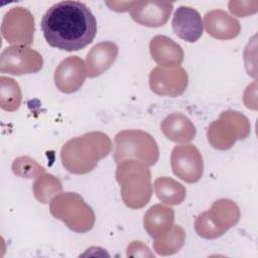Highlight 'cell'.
I'll list each match as a JSON object with an SVG mask.
<instances>
[{"label":"cell","mask_w":258,"mask_h":258,"mask_svg":"<svg viewBox=\"0 0 258 258\" xmlns=\"http://www.w3.org/2000/svg\"><path fill=\"white\" fill-rule=\"evenodd\" d=\"M187 85L188 76L181 67H156L149 75V87L158 96H180L186 90Z\"/></svg>","instance_id":"obj_11"},{"label":"cell","mask_w":258,"mask_h":258,"mask_svg":"<svg viewBox=\"0 0 258 258\" xmlns=\"http://www.w3.org/2000/svg\"><path fill=\"white\" fill-rule=\"evenodd\" d=\"M173 8L168 1H133L130 9L132 19L146 27H159L164 25Z\"/></svg>","instance_id":"obj_13"},{"label":"cell","mask_w":258,"mask_h":258,"mask_svg":"<svg viewBox=\"0 0 258 258\" xmlns=\"http://www.w3.org/2000/svg\"><path fill=\"white\" fill-rule=\"evenodd\" d=\"M43 67L39 52L23 44H13L0 54V73L13 76L38 73Z\"/></svg>","instance_id":"obj_8"},{"label":"cell","mask_w":258,"mask_h":258,"mask_svg":"<svg viewBox=\"0 0 258 258\" xmlns=\"http://www.w3.org/2000/svg\"><path fill=\"white\" fill-rule=\"evenodd\" d=\"M115 175L126 207L138 210L149 203L152 196V183L150 170L146 163L137 159H125L118 163Z\"/></svg>","instance_id":"obj_3"},{"label":"cell","mask_w":258,"mask_h":258,"mask_svg":"<svg viewBox=\"0 0 258 258\" xmlns=\"http://www.w3.org/2000/svg\"><path fill=\"white\" fill-rule=\"evenodd\" d=\"M240 220V209L228 199L214 202L211 209L200 214L195 222L197 234L205 239H216L234 227Z\"/></svg>","instance_id":"obj_6"},{"label":"cell","mask_w":258,"mask_h":258,"mask_svg":"<svg viewBox=\"0 0 258 258\" xmlns=\"http://www.w3.org/2000/svg\"><path fill=\"white\" fill-rule=\"evenodd\" d=\"M170 165L173 174L187 183L198 182L203 176V157L192 144L175 146L171 151Z\"/></svg>","instance_id":"obj_10"},{"label":"cell","mask_w":258,"mask_h":258,"mask_svg":"<svg viewBox=\"0 0 258 258\" xmlns=\"http://www.w3.org/2000/svg\"><path fill=\"white\" fill-rule=\"evenodd\" d=\"M86 77L85 61L77 55H72L62 59L56 67L53 80L58 91L64 94H72L83 86Z\"/></svg>","instance_id":"obj_12"},{"label":"cell","mask_w":258,"mask_h":258,"mask_svg":"<svg viewBox=\"0 0 258 258\" xmlns=\"http://www.w3.org/2000/svg\"><path fill=\"white\" fill-rule=\"evenodd\" d=\"M40 27L51 47L76 51L93 42L97 33V20L83 2L64 0L46 10Z\"/></svg>","instance_id":"obj_1"},{"label":"cell","mask_w":258,"mask_h":258,"mask_svg":"<svg viewBox=\"0 0 258 258\" xmlns=\"http://www.w3.org/2000/svg\"><path fill=\"white\" fill-rule=\"evenodd\" d=\"M32 189L35 199L39 203L48 204L51 198L53 199L61 192L62 186L57 177L49 173H43L34 181Z\"/></svg>","instance_id":"obj_23"},{"label":"cell","mask_w":258,"mask_h":258,"mask_svg":"<svg viewBox=\"0 0 258 258\" xmlns=\"http://www.w3.org/2000/svg\"><path fill=\"white\" fill-rule=\"evenodd\" d=\"M118 55V46L113 41L95 44L87 53L86 70L89 78H96L112 67Z\"/></svg>","instance_id":"obj_15"},{"label":"cell","mask_w":258,"mask_h":258,"mask_svg":"<svg viewBox=\"0 0 258 258\" xmlns=\"http://www.w3.org/2000/svg\"><path fill=\"white\" fill-rule=\"evenodd\" d=\"M149 50L158 67L175 68L179 67L183 60L181 46L165 35L154 36L150 40Z\"/></svg>","instance_id":"obj_17"},{"label":"cell","mask_w":258,"mask_h":258,"mask_svg":"<svg viewBox=\"0 0 258 258\" xmlns=\"http://www.w3.org/2000/svg\"><path fill=\"white\" fill-rule=\"evenodd\" d=\"M13 173L22 178H34L44 173L45 169L35 159L29 156H19L12 162Z\"/></svg>","instance_id":"obj_24"},{"label":"cell","mask_w":258,"mask_h":258,"mask_svg":"<svg viewBox=\"0 0 258 258\" xmlns=\"http://www.w3.org/2000/svg\"><path fill=\"white\" fill-rule=\"evenodd\" d=\"M0 107L7 112L18 110L22 100L21 89L16 81L4 76L0 77Z\"/></svg>","instance_id":"obj_22"},{"label":"cell","mask_w":258,"mask_h":258,"mask_svg":"<svg viewBox=\"0 0 258 258\" xmlns=\"http://www.w3.org/2000/svg\"><path fill=\"white\" fill-rule=\"evenodd\" d=\"M153 185L156 197L166 205H180L186 197L185 187L171 177L159 176L154 180Z\"/></svg>","instance_id":"obj_20"},{"label":"cell","mask_w":258,"mask_h":258,"mask_svg":"<svg viewBox=\"0 0 258 258\" xmlns=\"http://www.w3.org/2000/svg\"><path fill=\"white\" fill-rule=\"evenodd\" d=\"M249 134V120L242 113L233 110L222 112L207 131L209 143L219 150L230 149L237 140L245 139Z\"/></svg>","instance_id":"obj_7"},{"label":"cell","mask_w":258,"mask_h":258,"mask_svg":"<svg viewBox=\"0 0 258 258\" xmlns=\"http://www.w3.org/2000/svg\"><path fill=\"white\" fill-rule=\"evenodd\" d=\"M204 21L208 34L220 40L235 38L241 31L240 22L222 9L207 12Z\"/></svg>","instance_id":"obj_16"},{"label":"cell","mask_w":258,"mask_h":258,"mask_svg":"<svg viewBox=\"0 0 258 258\" xmlns=\"http://www.w3.org/2000/svg\"><path fill=\"white\" fill-rule=\"evenodd\" d=\"M164 136L175 143L185 144L195 139L197 129L194 123L181 113H171L160 123Z\"/></svg>","instance_id":"obj_18"},{"label":"cell","mask_w":258,"mask_h":258,"mask_svg":"<svg viewBox=\"0 0 258 258\" xmlns=\"http://www.w3.org/2000/svg\"><path fill=\"white\" fill-rule=\"evenodd\" d=\"M34 18L31 12L21 6L12 7L2 19V37L12 44L30 45L33 42Z\"/></svg>","instance_id":"obj_9"},{"label":"cell","mask_w":258,"mask_h":258,"mask_svg":"<svg viewBox=\"0 0 258 258\" xmlns=\"http://www.w3.org/2000/svg\"><path fill=\"white\" fill-rule=\"evenodd\" d=\"M185 233L179 225H173L171 229L163 236L154 239L153 248L157 254L166 256L179 251L183 246Z\"/></svg>","instance_id":"obj_21"},{"label":"cell","mask_w":258,"mask_h":258,"mask_svg":"<svg viewBox=\"0 0 258 258\" xmlns=\"http://www.w3.org/2000/svg\"><path fill=\"white\" fill-rule=\"evenodd\" d=\"M114 161L118 164L125 159H139L148 166L154 165L159 158L155 139L143 130H122L114 138Z\"/></svg>","instance_id":"obj_4"},{"label":"cell","mask_w":258,"mask_h":258,"mask_svg":"<svg viewBox=\"0 0 258 258\" xmlns=\"http://www.w3.org/2000/svg\"><path fill=\"white\" fill-rule=\"evenodd\" d=\"M111 150L112 142L108 135L93 131L68 140L61 147L60 159L68 171L85 174L92 171Z\"/></svg>","instance_id":"obj_2"},{"label":"cell","mask_w":258,"mask_h":258,"mask_svg":"<svg viewBox=\"0 0 258 258\" xmlns=\"http://www.w3.org/2000/svg\"><path fill=\"white\" fill-rule=\"evenodd\" d=\"M174 211L164 205L156 204L150 207L144 215L143 225L146 232L153 239L166 234L173 226Z\"/></svg>","instance_id":"obj_19"},{"label":"cell","mask_w":258,"mask_h":258,"mask_svg":"<svg viewBox=\"0 0 258 258\" xmlns=\"http://www.w3.org/2000/svg\"><path fill=\"white\" fill-rule=\"evenodd\" d=\"M173 32L186 42H196L202 35L204 23L200 13L188 6H179L171 21Z\"/></svg>","instance_id":"obj_14"},{"label":"cell","mask_w":258,"mask_h":258,"mask_svg":"<svg viewBox=\"0 0 258 258\" xmlns=\"http://www.w3.org/2000/svg\"><path fill=\"white\" fill-rule=\"evenodd\" d=\"M49 212L55 219L60 220L69 229L77 233L90 231L96 220L92 208L76 192L55 196L49 203Z\"/></svg>","instance_id":"obj_5"}]
</instances>
